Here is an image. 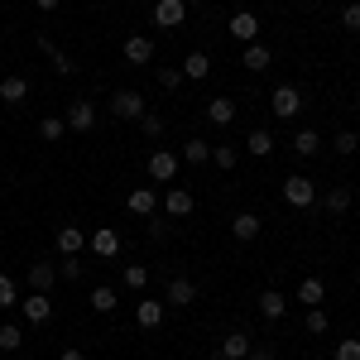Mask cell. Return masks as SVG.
<instances>
[{"label": "cell", "mask_w": 360, "mask_h": 360, "mask_svg": "<svg viewBox=\"0 0 360 360\" xmlns=\"http://www.w3.org/2000/svg\"><path fill=\"white\" fill-rule=\"evenodd\" d=\"M29 283H34V293H49L58 283V264H49V259H34L29 264Z\"/></svg>", "instance_id": "9"}, {"label": "cell", "mask_w": 360, "mask_h": 360, "mask_svg": "<svg viewBox=\"0 0 360 360\" xmlns=\"http://www.w3.org/2000/svg\"><path fill=\"white\" fill-rule=\"evenodd\" d=\"M183 15H188L183 0H154V25H159V29H178V25H183Z\"/></svg>", "instance_id": "6"}, {"label": "cell", "mask_w": 360, "mask_h": 360, "mask_svg": "<svg viewBox=\"0 0 360 360\" xmlns=\"http://www.w3.org/2000/svg\"><path fill=\"white\" fill-rule=\"evenodd\" d=\"M164 312H168V303H164V298H139V307H135V322L144 327V332H159V327H164Z\"/></svg>", "instance_id": "4"}, {"label": "cell", "mask_w": 360, "mask_h": 360, "mask_svg": "<svg viewBox=\"0 0 360 360\" xmlns=\"http://www.w3.org/2000/svg\"><path fill=\"white\" fill-rule=\"evenodd\" d=\"M20 341H25V332H20L15 322H5V327H0V351H20Z\"/></svg>", "instance_id": "34"}, {"label": "cell", "mask_w": 360, "mask_h": 360, "mask_svg": "<svg viewBox=\"0 0 360 360\" xmlns=\"http://www.w3.org/2000/svg\"><path fill=\"white\" fill-rule=\"evenodd\" d=\"M173 173H178V154L154 149V154H149V178H154V183H173Z\"/></svg>", "instance_id": "8"}, {"label": "cell", "mask_w": 360, "mask_h": 360, "mask_svg": "<svg viewBox=\"0 0 360 360\" xmlns=\"http://www.w3.org/2000/svg\"><path fill=\"white\" fill-rule=\"evenodd\" d=\"M351 207V188H332L327 193V212H346Z\"/></svg>", "instance_id": "35"}, {"label": "cell", "mask_w": 360, "mask_h": 360, "mask_svg": "<svg viewBox=\"0 0 360 360\" xmlns=\"http://www.w3.org/2000/svg\"><path fill=\"white\" fill-rule=\"evenodd\" d=\"M250 346H255V341H250V332H231V336L221 341V356H226V360H245Z\"/></svg>", "instance_id": "23"}, {"label": "cell", "mask_w": 360, "mask_h": 360, "mask_svg": "<svg viewBox=\"0 0 360 360\" xmlns=\"http://www.w3.org/2000/svg\"><path fill=\"white\" fill-rule=\"evenodd\" d=\"M236 159H240V154H236L231 144H212V164H217V168H226V173H231V168H236Z\"/></svg>", "instance_id": "30"}, {"label": "cell", "mask_w": 360, "mask_h": 360, "mask_svg": "<svg viewBox=\"0 0 360 360\" xmlns=\"http://www.w3.org/2000/svg\"><path fill=\"white\" fill-rule=\"evenodd\" d=\"M332 149L346 159V154H356V149H360V135H356V130H341V135L332 139Z\"/></svg>", "instance_id": "31"}, {"label": "cell", "mask_w": 360, "mask_h": 360, "mask_svg": "<svg viewBox=\"0 0 360 360\" xmlns=\"http://www.w3.org/2000/svg\"><path fill=\"white\" fill-rule=\"evenodd\" d=\"M269 106H274L278 120H293V115L303 111V91H298V86H278L274 96H269Z\"/></svg>", "instance_id": "3"}, {"label": "cell", "mask_w": 360, "mask_h": 360, "mask_svg": "<svg viewBox=\"0 0 360 360\" xmlns=\"http://www.w3.org/2000/svg\"><path fill=\"white\" fill-rule=\"evenodd\" d=\"M63 130H68V120H58V115H44V120H39V135L49 139V144H58Z\"/></svg>", "instance_id": "29"}, {"label": "cell", "mask_w": 360, "mask_h": 360, "mask_svg": "<svg viewBox=\"0 0 360 360\" xmlns=\"http://www.w3.org/2000/svg\"><path fill=\"white\" fill-rule=\"evenodd\" d=\"M207 120H212V125H231V120H236V101H231V96H212V101H207Z\"/></svg>", "instance_id": "21"}, {"label": "cell", "mask_w": 360, "mask_h": 360, "mask_svg": "<svg viewBox=\"0 0 360 360\" xmlns=\"http://www.w3.org/2000/svg\"><path fill=\"white\" fill-rule=\"evenodd\" d=\"M164 303L168 307H193L197 303V283L188 274H173V278H168V288H164Z\"/></svg>", "instance_id": "1"}, {"label": "cell", "mask_w": 360, "mask_h": 360, "mask_svg": "<svg viewBox=\"0 0 360 360\" xmlns=\"http://www.w3.org/2000/svg\"><path fill=\"white\" fill-rule=\"evenodd\" d=\"M293 298H298V303H303V307H317V303H322V298H327V283H322V278H317V274H307L303 283H298V293H293Z\"/></svg>", "instance_id": "14"}, {"label": "cell", "mask_w": 360, "mask_h": 360, "mask_svg": "<svg viewBox=\"0 0 360 360\" xmlns=\"http://www.w3.org/2000/svg\"><path fill=\"white\" fill-rule=\"evenodd\" d=\"M164 212L168 217H188V212H193V193H188V188H168Z\"/></svg>", "instance_id": "22"}, {"label": "cell", "mask_w": 360, "mask_h": 360, "mask_svg": "<svg viewBox=\"0 0 360 360\" xmlns=\"http://www.w3.org/2000/svg\"><path fill=\"white\" fill-rule=\"evenodd\" d=\"M15 303H20V293H15V278L0 274V307H15Z\"/></svg>", "instance_id": "38"}, {"label": "cell", "mask_w": 360, "mask_h": 360, "mask_svg": "<svg viewBox=\"0 0 360 360\" xmlns=\"http://www.w3.org/2000/svg\"><path fill=\"white\" fill-rule=\"evenodd\" d=\"M245 360H274V351H264V346H250V356Z\"/></svg>", "instance_id": "44"}, {"label": "cell", "mask_w": 360, "mask_h": 360, "mask_svg": "<svg viewBox=\"0 0 360 360\" xmlns=\"http://www.w3.org/2000/svg\"><path fill=\"white\" fill-rule=\"evenodd\" d=\"M139 130H144L149 139H159V135H164V115H159V111H144V115H139Z\"/></svg>", "instance_id": "33"}, {"label": "cell", "mask_w": 360, "mask_h": 360, "mask_svg": "<svg viewBox=\"0 0 360 360\" xmlns=\"http://www.w3.org/2000/svg\"><path fill=\"white\" fill-rule=\"evenodd\" d=\"M240 63H245L250 72H264V68H269V49H264V44H245V58H240Z\"/></svg>", "instance_id": "26"}, {"label": "cell", "mask_w": 360, "mask_h": 360, "mask_svg": "<svg viewBox=\"0 0 360 360\" xmlns=\"http://www.w3.org/2000/svg\"><path fill=\"white\" fill-rule=\"evenodd\" d=\"M82 245H86L82 226H58V255H82Z\"/></svg>", "instance_id": "19"}, {"label": "cell", "mask_w": 360, "mask_h": 360, "mask_svg": "<svg viewBox=\"0 0 360 360\" xmlns=\"http://www.w3.org/2000/svg\"><path fill=\"white\" fill-rule=\"evenodd\" d=\"M336 360H360V341H356V336L336 341Z\"/></svg>", "instance_id": "40"}, {"label": "cell", "mask_w": 360, "mask_h": 360, "mask_svg": "<svg viewBox=\"0 0 360 360\" xmlns=\"http://www.w3.org/2000/svg\"><path fill=\"white\" fill-rule=\"evenodd\" d=\"M111 111L120 115V120H139V115H144V96L125 86V91H115V96H111Z\"/></svg>", "instance_id": "5"}, {"label": "cell", "mask_w": 360, "mask_h": 360, "mask_svg": "<svg viewBox=\"0 0 360 360\" xmlns=\"http://www.w3.org/2000/svg\"><path fill=\"white\" fill-rule=\"evenodd\" d=\"M39 53H49V63H53V72H58V77H72V58L63 53L53 39H44V34H39Z\"/></svg>", "instance_id": "12"}, {"label": "cell", "mask_w": 360, "mask_h": 360, "mask_svg": "<svg viewBox=\"0 0 360 360\" xmlns=\"http://www.w3.org/2000/svg\"><path fill=\"white\" fill-rule=\"evenodd\" d=\"M125 63H135V68H144V63H154V39H144V34H135V39H125Z\"/></svg>", "instance_id": "10"}, {"label": "cell", "mask_w": 360, "mask_h": 360, "mask_svg": "<svg viewBox=\"0 0 360 360\" xmlns=\"http://www.w3.org/2000/svg\"><path fill=\"white\" fill-rule=\"evenodd\" d=\"M168 236V226L164 221H154V217H149V240H164Z\"/></svg>", "instance_id": "43"}, {"label": "cell", "mask_w": 360, "mask_h": 360, "mask_svg": "<svg viewBox=\"0 0 360 360\" xmlns=\"http://www.w3.org/2000/svg\"><path fill=\"white\" fill-rule=\"evenodd\" d=\"M183 77H188V82H202V77H212V58L202 53V49H197V53H188V58H183Z\"/></svg>", "instance_id": "20"}, {"label": "cell", "mask_w": 360, "mask_h": 360, "mask_svg": "<svg viewBox=\"0 0 360 360\" xmlns=\"http://www.w3.org/2000/svg\"><path fill=\"white\" fill-rule=\"evenodd\" d=\"M149 283V269L144 264H125V288H144Z\"/></svg>", "instance_id": "36"}, {"label": "cell", "mask_w": 360, "mask_h": 360, "mask_svg": "<svg viewBox=\"0 0 360 360\" xmlns=\"http://www.w3.org/2000/svg\"><path fill=\"white\" fill-rule=\"evenodd\" d=\"M91 250H96L101 259H111L115 250H120V231H115V226H101V231H91Z\"/></svg>", "instance_id": "15"}, {"label": "cell", "mask_w": 360, "mask_h": 360, "mask_svg": "<svg viewBox=\"0 0 360 360\" xmlns=\"http://www.w3.org/2000/svg\"><path fill=\"white\" fill-rule=\"evenodd\" d=\"M307 332H312V336L327 332V312H322V307H307Z\"/></svg>", "instance_id": "41"}, {"label": "cell", "mask_w": 360, "mask_h": 360, "mask_svg": "<svg viewBox=\"0 0 360 360\" xmlns=\"http://www.w3.org/2000/svg\"><path fill=\"white\" fill-rule=\"evenodd\" d=\"M34 5H39V10H58L63 0H34Z\"/></svg>", "instance_id": "46"}, {"label": "cell", "mask_w": 360, "mask_h": 360, "mask_svg": "<svg viewBox=\"0 0 360 360\" xmlns=\"http://www.w3.org/2000/svg\"><path fill=\"white\" fill-rule=\"evenodd\" d=\"M283 312H288V298L274 293V288H264V293H259V317H264V322H278Z\"/></svg>", "instance_id": "16"}, {"label": "cell", "mask_w": 360, "mask_h": 360, "mask_svg": "<svg viewBox=\"0 0 360 360\" xmlns=\"http://www.w3.org/2000/svg\"><path fill=\"white\" fill-rule=\"evenodd\" d=\"M63 120H68V130H77V135H86V130L96 125V106H91V101H72Z\"/></svg>", "instance_id": "7"}, {"label": "cell", "mask_w": 360, "mask_h": 360, "mask_svg": "<svg viewBox=\"0 0 360 360\" xmlns=\"http://www.w3.org/2000/svg\"><path fill=\"white\" fill-rule=\"evenodd\" d=\"M25 96H29V82L20 77V72H10V77H0V101H5V106H20Z\"/></svg>", "instance_id": "11"}, {"label": "cell", "mask_w": 360, "mask_h": 360, "mask_svg": "<svg viewBox=\"0 0 360 360\" xmlns=\"http://www.w3.org/2000/svg\"><path fill=\"white\" fill-rule=\"evenodd\" d=\"M283 202L288 207H312L317 202V188L307 183L303 173H293V178H283Z\"/></svg>", "instance_id": "2"}, {"label": "cell", "mask_w": 360, "mask_h": 360, "mask_svg": "<svg viewBox=\"0 0 360 360\" xmlns=\"http://www.w3.org/2000/svg\"><path fill=\"white\" fill-rule=\"evenodd\" d=\"M255 34H259V20L240 10V15H231V39H240V44H255Z\"/></svg>", "instance_id": "17"}, {"label": "cell", "mask_w": 360, "mask_h": 360, "mask_svg": "<svg viewBox=\"0 0 360 360\" xmlns=\"http://www.w3.org/2000/svg\"><path fill=\"white\" fill-rule=\"evenodd\" d=\"M125 207H130L135 217H154V188H135V193L125 197Z\"/></svg>", "instance_id": "24"}, {"label": "cell", "mask_w": 360, "mask_h": 360, "mask_svg": "<svg viewBox=\"0 0 360 360\" xmlns=\"http://www.w3.org/2000/svg\"><path fill=\"white\" fill-rule=\"evenodd\" d=\"M317 149H322V139H317V130H298V135H293V154H303V159H312Z\"/></svg>", "instance_id": "27"}, {"label": "cell", "mask_w": 360, "mask_h": 360, "mask_svg": "<svg viewBox=\"0 0 360 360\" xmlns=\"http://www.w3.org/2000/svg\"><path fill=\"white\" fill-rule=\"evenodd\" d=\"M341 29H351V34L360 29V5H356V0H351V5H341Z\"/></svg>", "instance_id": "39"}, {"label": "cell", "mask_w": 360, "mask_h": 360, "mask_svg": "<svg viewBox=\"0 0 360 360\" xmlns=\"http://www.w3.org/2000/svg\"><path fill=\"white\" fill-rule=\"evenodd\" d=\"M183 5H202V0H183Z\"/></svg>", "instance_id": "47"}, {"label": "cell", "mask_w": 360, "mask_h": 360, "mask_svg": "<svg viewBox=\"0 0 360 360\" xmlns=\"http://www.w3.org/2000/svg\"><path fill=\"white\" fill-rule=\"evenodd\" d=\"M245 149L255 159H269V154H274V135H269V130H255V135L245 139Z\"/></svg>", "instance_id": "25"}, {"label": "cell", "mask_w": 360, "mask_h": 360, "mask_svg": "<svg viewBox=\"0 0 360 360\" xmlns=\"http://www.w3.org/2000/svg\"><path fill=\"white\" fill-rule=\"evenodd\" d=\"M58 278H82V259H77V255H63V264H58Z\"/></svg>", "instance_id": "37"}, {"label": "cell", "mask_w": 360, "mask_h": 360, "mask_svg": "<svg viewBox=\"0 0 360 360\" xmlns=\"http://www.w3.org/2000/svg\"><path fill=\"white\" fill-rule=\"evenodd\" d=\"M25 317L34 322V327H44V322L53 317V298H49V293H34V298H25Z\"/></svg>", "instance_id": "13"}, {"label": "cell", "mask_w": 360, "mask_h": 360, "mask_svg": "<svg viewBox=\"0 0 360 360\" xmlns=\"http://www.w3.org/2000/svg\"><path fill=\"white\" fill-rule=\"evenodd\" d=\"M183 159H188V164H212V144H207V139H188V144H183Z\"/></svg>", "instance_id": "28"}, {"label": "cell", "mask_w": 360, "mask_h": 360, "mask_svg": "<svg viewBox=\"0 0 360 360\" xmlns=\"http://www.w3.org/2000/svg\"><path fill=\"white\" fill-rule=\"evenodd\" d=\"M259 217H255V212H236V217H231V236H236V240H255V236H259Z\"/></svg>", "instance_id": "18"}, {"label": "cell", "mask_w": 360, "mask_h": 360, "mask_svg": "<svg viewBox=\"0 0 360 360\" xmlns=\"http://www.w3.org/2000/svg\"><path fill=\"white\" fill-rule=\"evenodd\" d=\"M159 86H168V91L183 86V68H159Z\"/></svg>", "instance_id": "42"}, {"label": "cell", "mask_w": 360, "mask_h": 360, "mask_svg": "<svg viewBox=\"0 0 360 360\" xmlns=\"http://www.w3.org/2000/svg\"><path fill=\"white\" fill-rule=\"evenodd\" d=\"M91 307H96V312H115V288H106V283L91 288Z\"/></svg>", "instance_id": "32"}, {"label": "cell", "mask_w": 360, "mask_h": 360, "mask_svg": "<svg viewBox=\"0 0 360 360\" xmlns=\"http://www.w3.org/2000/svg\"><path fill=\"white\" fill-rule=\"evenodd\" d=\"M58 360H86V356H82V351H77V346H68V351H63V356H58Z\"/></svg>", "instance_id": "45"}]
</instances>
